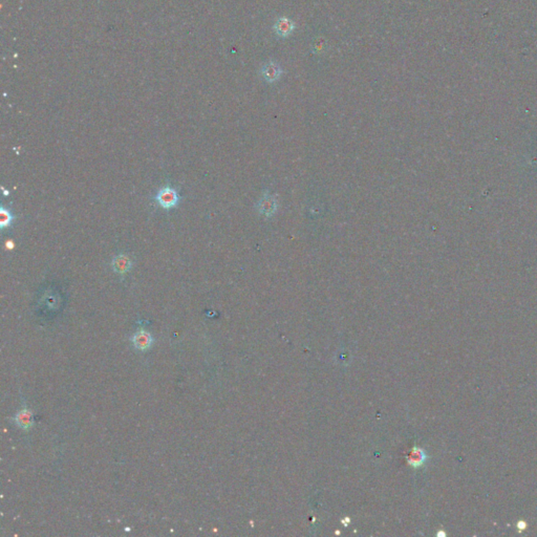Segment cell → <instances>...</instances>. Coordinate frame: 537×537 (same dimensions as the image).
<instances>
[{
	"instance_id": "obj_1",
	"label": "cell",
	"mask_w": 537,
	"mask_h": 537,
	"mask_svg": "<svg viewBox=\"0 0 537 537\" xmlns=\"http://www.w3.org/2000/svg\"><path fill=\"white\" fill-rule=\"evenodd\" d=\"M153 200L162 209L171 210L177 207L182 200V197L174 188L167 185L156 191L155 195L153 196Z\"/></svg>"
},
{
	"instance_id": "obj_2",
	"label": "cell",
	"mask_w": 537,
	"mask_h": 537,
	"mask_svg": "<svg viewBox=\"0 0 537 537\" xmlns=\"http://www.w3.org/2000/svg\"><path fill=\"white\" fill-rule=\"evenodd\" d=\"M111 267L115 273L124 277L132 268V260L126 254H119L113 258Z\"/></svg>"
},
{
	"instance_id": "obj_3",
	"label": "cell",
	"mask_w": 537,
	"mask_h": 537,
	"mask_svg": "<svg viewBox=\"0 0 537 537\" xmlns=\"http://www.w3.org/2000/svg\"><path fill=\"white\" fill-rule=\"evenodd\" d=\"M132 343L139 350H148L153 343V338L146 329L140 328L138 332L131 337Z\"/></svg>"
},
{
	"instance_id": "obj_4",
	"label": "cell",
	"mask_w": 537,
	"mask_h": 537,
	"mask_svg": "<svg viewBox=\"0 0 537 537\" xmlns=\"http://www.w3.org/2000/svg\"><path fill=\"white\" fill-rule=\"evenodd\" d=\"M14 421L16 425L21 428L23 430H29L34 424L33 420V412L32 410L28 409L27 407H24L21 410L18 411V414L15 416Z\"/></svg>"
},
{
	"instance_id": "obj_5",
	"label": "cell",
	"mask_w": 537,
	"mask_h": 537,
	"mask_svg": "<svg viewBox=\"0 0 537 537\" xmlns=\"http://www.w3.org/2000/svg\"><path fill=\"white\" fill-rule=\"evenodd\" d=\"M294 29H295L294 23L291 19L285 18V17L279 18L274 26V30L279 37H286L288 35H291Z\"/></svg>"
},
{
	"instance_id": "obj_6",
	"label": "cell",
	"mask_w": 537,
	"mask_h": 537,
	"mask_svg": "<svg viewBox=\"0 0 537 537\" xmlns=\"http://www.w3.org/2000/svg\"><path fill=\"white\" fill-rule=\"evenodd\" d=\"M281 69L275 62H268L262 68V76L267 82H275L281 76Z\"/></svg>"
},
{
	"instance_id": "obj_7",
	"label": "cell",
	"mask_w": 537,
	"mask_h": 537,
	"mask_svg": "<svg viewBox=\"0 0 537 537\" xmlns=\"http://www.w3.org/2000/svg\"><path fill=\"white\" fill-rule=\"evenodd\" d=\"M14 219L15 215L12 213V211L9 208L2 206V208H0V228H2V230L11 228Z\"/></svg>"
},
{
	"instance_id": "obj_8",
	"label": "cell",
	"mask_w": 537,
	"mask_h": 537,
	"mask_svg": "<svg viewBox=\"0 0 537 537\" xmlns=\"http://www.w3.org/2000/svg\"><path fill=\"white\" fill-rule=\"evenodd\" d=\"M424 459H425L424 453H423V451L420 450V449H414V450H412V451L410 452L409 457H408L409 464L414 465V466H416V467H417V466H420V465L423 463Z\"/></svg>"
}]
</instances>
